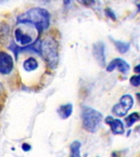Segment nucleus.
I'll use <instances>...</instances> for the list:
<instances>
[{"label":"nucleus","instance_id":"nucleus-1","mask_svg":"<svg viewBox=\"0 0 140 157\" xmlns=\"http://www.w3.org/2000/svg\"><path fill=\"white\" fill-rule=\"evenodd\" d=\"M51 21V15L43 7H32L19 15L17 23L20 25H32L39 34L49 29Z\"/></svg>","mask_w":140,"mask_h":157},{"label":"nucleus","instance_id":"nucleus-2","mask_svg":"<svg viewBox=\"0 0 140 157\" xmlns=\"http://www.w3.org/2000/svg\"><path fill=\"white\" fill-rule=\"evenodd\" d=\"M40 56L49 68L56 69L59 62L58 43L53 37L47 36L41 39Z\"/></svg>","mask_w":140,"mask_h":157},{"label":"nucleus","instance_id":"nucleus-3","mask_svg":"<svg viewBox=\"0 0 140 157\" xmlns=\"http://www.w3.org/2000/svg\"><path fill=\"white\" fill-rule=\"evenodd\" d=\"M103 114L93 108L84 106L81 112L82 127L88 132H96L103 121Z\"/></svg>","mask_w":140,"mask_h":157},{"label":"nucleus","instance_id":"nucleus-4","mask_svg":"<svg viewBox=\"0 0 140 157\" xmlns=\"http://www.w3.org/2000/svg\"><path fill=\"white\" fill-rule=\"evenodd\" d=\"M40 67L38 58L34 56H29L25 58L21 64V72L23 78H31L34 77Z\"/></svg>","mask_w":140,"mask_h":157},{"label":"nucleus","instance_id":"nucleus-5","mask_svg":"<svg viewBox=\"0 0 140 157\" xmlns=\"http://www.w3.org/2000/svg\"><path fill=\"white\" fill-rule=\"evenodd\" d=\"M134 98L130 94H125L111 108V112L116 117H124L134 106Z\"/></svg>","mask_w":140,"mask_h":157},{"label":"nucleus","instance_id":"nucleus-6","mask_svg":"<svg viewBox=\"0 0 140 157\" xmlns=\"http://www.w3.org/2000/svg\"><path fill=\"white\" fill-rule=\"evenodd\" d=\"M15 61L12 55L0 50V75H8L14 70Z\"/></svg>","mask_w":140,"mask_h":157},{"label":"nucleus","instance_id":"nucleus-7","mask_svg":"<svg viewBox=\"0 0 140 157\" xmlns=\"http://www.w3.org/2000/svg\"><path fill=\"white\" fill-rule=\"evenodd\" d=\"M13 41L20 47H26L30 45L37 39H34V37L28 32L25 31L21 27H17L13 31Z\"/></svg>","mask_w":140,"mask_h":157},{"label":"nucleus","instance_id":"nucleus-8","mask_svg":"<svg viewBox=\"0 0 140 157\" xmlns=\"http://www.w3.org/2000/svg\"><path fill=\"white\" fill-rule=\"evenodd\" d=\"M106 70L107 72H112L115 70H118L119 72L122 74H127L130 70V64L122 58H115L109 62L106 66Z\"/></svg>","mask_w":140,"mask_h":157},{"label":"nucleus","instance_id":"nucleus-9","mask_svg":"<svg viewBox=\"0 0 140 157\" xmlns=\"http://www.w3.org/2000/svg\"><path fill=\"white\" fill-rule=\"evenodd\" d=\"M93 57L101 67L106 66V48L103 42H97L93 46Z\"/></svg>","mask_w":140,"mask_h":157},{"label":"nucleus","instance_id":"nucleus-10","mask_svg":"<svg viewBox=\"0 0 140 157\" xmlns=\"http://www.w3.org/2000/svg\"><path fill=\"white\" fill-rule=\"evenodd\" d=\"M105 123L109 125L111 132L115 135H122L125 133V126L120 120L113 118L112 116H107L105 119Z\"/></svg>","mask_w":140,"mask_h":157},{"label":"nucleus","instance_id":"nucleus-11","mask_svg":"<svg viewBox=\"0 0 140 157\" xmlns=\"http://www.w3.org/2000/svg\"><path fill=\"white\" fill-rule=\"evenodd\" d=\"M73 112V105L71 103H66L61 105L57 109V114L59 117L62 120H66L68 119Z\"/></svg>","mask_w":140,"mask_h":157},{"label":"nucleus","instance_id":"nucleus-12","mask_svg":"<svg viewBox=\"0 0 140 157\" xmlns=\"http://www.w3.org/2000/svg\"><path fill=\"white\" fill-rule=\"evenodd\" d=\"M140 120V113L139 112H134L129 115L126 118H125V124L127 127H131L135 123Z\"/></svg>","mask_w":140,"mask_h":157},{"label":"nucleus","instance_id":"nucleus-13","mask_svg":"<svg viewBox=\"0 0 140 157\" xmlns=\"http://www.w3.org/2000/svg\"><path fill=\"white\" fill-rule=\"evenodd\" d=\"M80 148V142L79 141H74L71 144V147H70V150H71L70 157H81Z\"/></svg>","mask_w":140,"mask_h":157},{"label":"nucleus","instance_id":"nucleus-14","mask_svg":"<svg viewBox=\"0 0 140 157\" xmlns=\"http://www.w3.org/2000/svg\"><path fill=\"white\" fill-rule=\"evenodd\" d=\"M113 44H115V48L117 49L118 52L120 53H125L130 50V44L129 43H125V42L120 41V40H112Z\"/></svg>","mask_w":140,"mask_h":157},{"label":"nucleus","instance_id":"nucleus-15","mask_svg":"<svg viewBox=\"0 0 140 157\" xmlns=\"http://www.w3.org/2000/svg\"><path fill=\"white\" fill-rule=\"evenodd\" d=\"M130 83L134 87L140 86V74H137L135 75L131 76V78H130Z\"/></svg>","mask_w":140,"mask_h":157},{"label":"nucleus","instance_id":"nucleus-16","mask_svg":"<svg viewBox=\"0 0 140 157\" xmlns=\"http://www.w3.org/2000/svg\"><path fill=\"white\" fill-rule=\"evenodd\" d=\"M105 12H106V15H107L109 18H111L112 21H116L115 14L114 13V12H113L112 10L111 9V8H106Z\"/></svg>","mask_w":140,"mask_h":157},{"label":"nucleus","instance_id":"nucleus-17","mask_svg":"<svg viewBox=\"0 0 140 157\" xmlns=\"http://www.w3.org/2000/svg\"><path fill=\"white\" fill-rule=\"evenodd\" d=\"M80 2L86 7H90L94 3V0H80Z\"/></svg>","mask_w":140,"mask_h":157},{"label":"nucleus","instance_id":"nucleus-18","mask_svg":"<svg viewBox=\"0 0 140 157\" xmlns=\"http://www.w3.org/2000/svg\"><path fill=\"white\" fill-rule=\"evenodd\" d=\"M21 149L23 150L24 151H29L31 150V146H30L29 143L24 142V143L21 145Z\"/></svg>","mask_w":140,"mask_h":157},{"label":"nucleus","instance_id":"nucleus-19","mask_svg":"<svg viewBox=\"0 0 140 157\" xmlns=\"http://www.w3.org/2000/svg\"><path fill=\"white\" fill-rule=\"evenodd\" d=\"M4 93H5L4 86H3V84H2V83L0 82V97L3 95Z\"/></svg>","mask_w":140,"mask_h":157},{"label":"nucleus","instance_id":"nucleus-20","mask_svg":"<svg viewBox=\"0 0 140 157\" xmlns=\"http://www.w3.org/2000/svg\"><path fill=\"white\" fill-rule=\"evenodd\" d=\"M134 71L136 74H140V64L137 65V66H135L134 68Z\"/></svg>","mask_w":140,"mask_h":157},{"label":"nucleus","instance_id":"nucleus-21","mask_svg":"<svg viewBox=\"0 0 140 157\" xmlns=\"http://www.w3.org/2000/svg\"><path fill=\"white\" fill-rule=\"evenodd\" d=\"M71 0H63V2L65 5H69L71 3Z\"/></svg>","mask_w":140,"mask_h":157},{"label":"nucleus","instance_id":"nucleus-22","mask_svg":"<svg viewBox=\"0 0 140 157\" xmlns=\"http://www.w3.org/2000/svg\"><path fill=\"white\" fill-rule=\"evenodd\" d=\"M136 97H137L138 101V102H139L140 104V93H137V94H136Z\"/></svg>","mask_w":140,"mask_h":157},{"label":"nucleus","instance_id":"nucleus-23","mask_svg":"<svg viewBox=\"0 0 140 157\" xmlns=\"http://www.w3.org/2000/svg\"><path fill=\"white\" fill-rule=\"evenodd\" d=\"M111 157H119V155H118L116 152H113L112 156H111Z\"/></svg>","mask_w":140,"mask_h":157},{"label":"nucleus","instance_id":"nucleus-24","mask_svg":"<svg viewBox=\"0 0 140 157\" xmlns=\"http://www.w3.org/2000/svg\"><path fill=\"white\" fill-rule=\"evenodd\" d=\"M138 12H140V3H138Z\"/></svg>","mask_w":140,"mask_h":157}]
</instances>
